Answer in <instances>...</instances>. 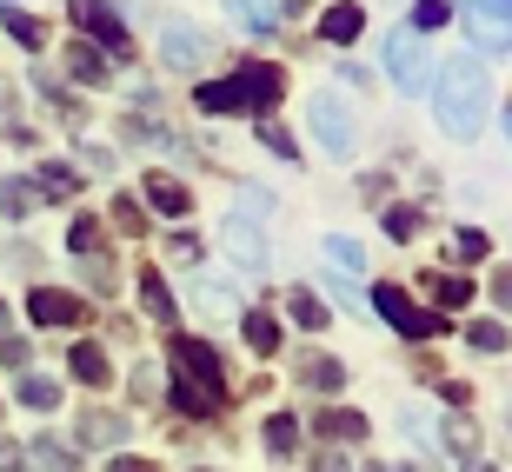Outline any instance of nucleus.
Masks as SVG:
<instances>
[{"label":"nucleus","instance_id":"nucleus-1","mask_svg":"<svg viewBox=\"0 0 512 472\" xmlns=\"http://www.w3.org/2000/svg\"><path fill=\"white\" fill-rule=\"evenodd\" d=\"M433 114H439V127L453 133V140H479V127H486V114H493V80H486L479 54H453L446 67H439Z\"/></svg>","mask_w":512,"mask_h":472},{"label":"nucleus","instance_id":"nucleus-2","mask_svg":"<svg viewBox=\"0 0 512 472\" xmlns=\"http://www.w3.org/2000/svg\"><path fill=\"white\" fill-rule=\"evenodd\" d=\"M173 406L187 419H213L227 406V373L207 340H173Z\"/></svg>","mask_w":512,"mask_h":472},{"label":"nucleus","instance_id":"nucleus-3","mask_svg":"<svg viewBox=\"0 0 512 472\" xmlns=\"http://www.w3.org/2000/svg\"><path fill=\"white\" fill-rule=\"evenodd\" d=\"M479 54H512V0H453Z\"/></svg>","mask_w":512,"mask_h":472},{"label":"nucleus","instance_id":"nucleus-4","mask_svg":"<svg viewBox=\"0 0 512 472\" xmlns=\"http://www.w3.org/2000/svg\"><path fill=\"white\" fill-rule=\"evenodd\" d=\"M373 313H380L393 333H406V340H439V333H446V313L413 306V293H399V286H373Z\"/></svg>","mask_w":512,"mask_h":472},{"label":"nucleus","instance_id":"nucleus-5","mask_svg":"<svg viewBox=\"0 0 512 472\" xmlns=\"http://www.w3.org/2000/svg\"><path fill=\"white\" fill-rule=\"evenodd\" d=\"M67 14H74V27L87 34V47H100V54H114V60H127V54H133L127 20H120L107 0H67Z\"/></svg>","mask_w":512,"mask_h":472},{"label":"nucleus","instance_id":"nucleus-6","mask_svg":"<svg viewBox=\"0 0 512 472\" xmlns=\"http://www.w3.org/2000/svg\"><path fill=\"white\" fill-rule=\"evenodd\" d=\"M386 74L399 80V94H419L426 87V47H419L413 27H393L386 34Z\"/></svg>","mask_w":512,"mask_h":472},{"label":"nucleus","instance_id":"nucleus-7","mask_svg":"<svg viewBox=\"0 0 512 472\" xmlns=\"http://www.w3.org/2000/svg\"><path fill=\"white\" fill-rule=\"evenodd\" d=\"M306 120H313V133H320V147H326V153H340V160L353 153V120H346V107L326 94V87L306 100Z\"/></svg>","mask_w":512,"mask_h":472},{"label":"nucleus","instance_id":"nucleus-8","mask_svg":"<svg viewBox=\"0 0 512 472\" xmlns=\"http://www.w3.org/2000/svg\"><path fill=\"white\" fill-rule=\"evenodd\" d=\"M233 87H240V107L266 120V107L286 94V74H280V67H266V60H247V67L233 74Z\"/></svg>","mask_w":512,"mask_h":472},{"label":"nucleus","instance_id":"nucleus-9","mask_svg":"<svg viewBox=\"0 0 512 472\" xmlns=\"http://www.w3.org/2000/svg\"><path fill=\"white\" fill-rule=\"evenodd\" d=\"M160 54H167V67L193 74V67L207 60V34H200L193 20H167V27H160Z\"/></svg>","mask_w":512,"mask_h":472},{"label":"nucleus","instance_id":"nucleus-10","mask_svg":"<svg viewBox=\"0 0 512 472\" xmlns=\"http://www.w3.org/2000/svg\"><path fill=\"white\" fill-rule=\"evenodd\" d=\"M27 313H34L40 326H80L87 320V306H80L74 293H60V286H34V293H27Z\"/></svg>","mask_w":512,"mask_h":472},{"label":"nucleus","instance_id":"nucleus-11","mask_svg":"<svg viewBox=\"0 0 512 472\" xmlns=\"http://www.w3.org/2000/svg\"><path fill=\"white\" fill-rule=\"evenodd\" d=\"M140 200H147L153 213H167V220L193 213V193H187V180H173V173H147V180H140Z\"/></svg>","mask_w":512,"mask_h":472},{"label":"nucleus","instance_id":"nucleus-12","mask_svg":"<svg viewBox=\"0 0 512 472\" xmlns=\"http://www.w3.org/2000/svg\"><path fill=\"white\" fill-rule=\"evenodd\" d=\"M220 240H227V253L247 266V273H260V266L273 260V253H266V240H260V227H253V220H240V213L227 220V233H220Z\"/></svg>","mask_w":512,"mask_h":472},{"label":"nucleus","instance_id":"nucleus-13","mask_svg":"<svg viewBox=\"0 0 512 472\" xmlns=\"http://www.w3.org/2000/svg\"><path fill=\"white\" fill-rule=\"evenodd\" d=\"M360 34H366V14L353 7V0H333V7L320 14V40L326 47H353Z\"/></svg>","mask_w":512,"mask_h":472},{"label":"nucleus","instance_id":"nucleus-14","mask_svg":"<svg viewBox=\"0 0 512 472\" xmlns=\"http://www.w3.org/2000/svg\"><path fill=\"white\" fill-rule=\"evenodd\" d=\"M293 379H300V386H313V393H340V386H346V366H340V359H326V353H306V359H293Z\"/></svg>","mask_w":512,"mask_h":472},{"label":"nucleus","instance_id":"nucleus-15","mask_svg":"<svg viewBox=\"0 0 512 472\" xmlns=\"http://www.w3.org/2000/svg\"><path fill=\"white\" fill-rule=\"evenodd\" d=\"M34 193L40 200H74L80 193V167H67V160H40L34 167Z\"/></svg>","mask_w":512,"mask_h":472},{"label":"nucleus","instance_id":"nucleus-16","mask_svg":"<svg viewBox=\"0 0 512 472\" xmlns=\"http://www.w3.org/2000/svg\"><path fill=\"white\" fill-rule=\"evenodd\" d=\"M74 439H80V446H120V439H127V419H120V413H80Z\"/></svg>","mask_w":512,"mask_h":472},{"label":"nucleus","instance_id":"nucleus-17","mask_svg":"<svg viewBox=\"0 0 512 472\" xmlns=\"http://www.w3.org/2000/svg\"><path fill=\"white\" fill-rule=\"evenodd\" d=\"M67 366H74L80 386H107V379H114V366H107V353H100L94 340H80L74 353H67Z\"/></svg>","mask_w":512,"mask_h":472},{"label":"nucleus","instance_id":"nucleus-18","mask_svg":"<svg viewBox=\"0 0 512 472\" xmlns=\"http://www.w3.org/2000/svg\"><path fill=\"white\" fill-rule=\"evenodd\" d=\"M240 333H247V346L260 359L280 353V320H273V313H240Z\"/></svg>","mask_w":512,"mask_h":472},{"label":"nucleus","instance_id":"nucleus-19","mask_svg":"<svg viewBox=\"0 0 512 472\" xmlns=\"http://www.w3.org/2000/svg\"><path fill=\"white\" fill-rule=\"evenodd\" d=\"M34 207H40L34 180H20V173H7V180H0V213H7V220H27Z\"/></svg>","mask_w":512,"mask_h":472},{"label":"nucleus","instance_id":"nucleus-20","mask_svg":"<svg viewBox=\"0 0 512 472\" xmlns=\"http://www.w3.org/2000/svg\"><path fill=\"white\" fill-rule=\"evenodd\" d=\"M193 107H200V114H247V107H240V87H233V80H207V87L193 94Z\"/></svg>","mask_w":512,"mask_h":472},{"label":"nucleus","instance_id":"nucleus-21","mask_svg":"<svg viewBox=\"0 0 512 472\" xmlns=\"http://www.w3.org/2000/svg\"><path fill=\"white\" fill-rule=\"evenodd\" d=\"M20 406H34V413H54V406H60V379H47V373H20Z\"/></svg>","mask_w":512,"mask_h":472},{"label":"nucleus","instance_id":"nucleus-22","mask_svg":"<svg viewBox=\"0 0 512 472\" xmlns=\"http://www.w3.org/2000/svg\"><path fill=\"white\" fill-rule=\"evenodd\" d=\"M193 300L207 306V313H227V320H240V313H247V306H240V293H233V286H220V280H200V286H193Z\"/></svg>","mask_w":512,"mask_h":472},{"label":"nucleus","instance_id":"nucleus-23","mask_svg":"<svg viewBox=\"0 0 512 472\" xmlns=\"http://www.w3.org/2000/svg\"><path fill=\"white\" fill-rule=\"evenodd\" d=\"M286 313H293V320H300L306 333H320V326L333 320V313H326V300H320V293H306V286H293V300H286Z\"/></svg>","mask_w":512,"mask_h":472},{"label":"nucleus","instance_id":"nucleus-24","mask_svg":"<svg viewBox=\"0 0 512 472\" xmlns=\"http://www.w3.org/2000/svg\"><path fill=\"white\" fill-rule=\"evenodd\" d=\"M227 7H233L240 27H253V34H266V27L280 20V0H227Z\"/></svg>","mask_w":512,"mask_h":472},{"label":"nucleus","instance_id":"nucleus-25","mask_svg":"<svg viewBox=\"0 0 512 472\" xmlns=\"http://www.w3.org/2000/svg\"><path fill=\"white\" fill-rule=\"evenodd\" d=\"M0 20H7V34H14L27 54H34V47H47V27H40L34 14H20V7H0Z\"/></svg>","mask_w":512,"mask_h":472},{"label":"nucleus","instance_id":"nucleus-26","mask_svg":"<svg viewBox=\"0 0 512 472\" xmlns=\"http://www.w3.org/2000/svg\"><path fill=\"white\" fill-rule=\"evenodd\" d=\"M426 286H433V300L446 306V313H459V306L473 300V280H459V273H433Z\"/></svg>","mask_w":512,"mask_h":472},{"label":"nucleus","instance_id":"nucleus-27","mask_svg":"<svg viewBox=\"0 0 512 472\" xmlns=\"http://www.w3.org/2000/svg\"><path fill=\"white\" fill-rule=\"evenodd\" d=\"M27 466H40V472H74V453H67L60 439H34V446H27Z\"/></svg>","mask_w":512,"mask_h":472},{"label":"nucleus","instance_id":"nucleus-28","mask_svg":"<svg viewBox=\"0 0 512 472\" xmlns=\"http://www.w3.org/2000/svg\"><path fill=\"white\" fill-rule=\"evenodd\" d=\"M446 20H453V0H413L406 27H413V34H433V27H446Z\"/></svg>","mask_w":512,"mask_h":472},{"label":"nucleus","instance_id":"nucleus-29","mask_svg":"<svg viewBox=\"0 0 512 472\" xmlns=\"http://www.w3.org/2000/svg\"><path fill=\"white\" fill-rule=\"evenodd\" d=\"M140 306H147L153 320H173V293H167L160 273H140Z\"/></svg>","mask_w":512,"mask_h":472},{"label":"nucleus","instance_id":"nucleus-30","mask_svg":"<svg viewBox=\"0 0 512 472\" xmlns=\"http://www.w3.org/2000/svg\"><path fill=\"white\" fill-rule=\"evenodd\" d=\"M300 446V426H293V413H280V419H266V453L273 459H286Z\"/></svg>","mask_w":512,"mask_h":472},{"label":"nucleus","instance_id":"nucleus-31","mask_svg":"<svg viewBox=\"0 0 512 472\" xmlns=\"http://www.w3.org/2000/svg\"><path fill=\"white\" fill-rule=\"evenodd\" d=\"M466 340H473V353H506L512 333H506L499 320H479V326H466Z\"/></svg>","mask_w":512,"mask_h":472},{"label":"nucleus","instance_id":"nucleus-32","mask_svg":"<svg viewBox=\"0 0 512 472\" xmlns=\"http://www.w3.org/2000/svg\"><path fill=\"white\" fill-rule=\"evenodd\" d=\"M320 433L353 446V439H366V419H360V413H320Z\"/></svg>","mask_w":512,"mask_h":472},{"label":"nucleus","instance_id":"nucleus-33","mask_svg":"<svg viewBox=\"0 0 512 472\" xmlns=\"http://www.w3.org/2000/svg\"><path fill=\"white\" fill-rule=\"evenodd\" d=\"M326 260L340 266V273H360V266H366V253H360V240H346V233H333V240H326Z\"/></svg>","mask_w":512,"mask_h":472},{"label":"nucleus","instance_id":"nucleus-34","mask_svg":"<svg viewBox=\"0 0 512 472\" xmlns=\"http://www.w3.org/2000/svg\"><path fill=\"white\" fill-rule=\"evenodd\" d=\"M74 80H87V87H100V80H107V54H94L87 40L74 47Z\"/></svg>","mask_w":512,"mask_h":472},{"label":"nucleus","instance_id":"nucleus-35","mask_svg":"<svg viewBox=\"0 0 512 472\" xmlns=\"http://www.w3.org/2000/svg\"><path fill=\"white\" fill-rule=\"evenodd\" d=\"M419 227H426V213H419V207H386V233H393V240H413Z\"/></svg>","mask_w":512,"mask_h":472},{"label":"nucleus","instance_id":"nucleus-36","mask_svg":"<svg viewBox=\"0 0 512 472\" xmlns=\"http://www.w3.org/2000/svg\"><path fill=\"white\" fill-rule=\"evenodd\" d=\"M67 246H74V253H100V220L94 213H80L74 227H67Z\"/></svg>","mask_w":512,"mask_h":472},{"label":"nucleus","instance_id":"nucleus-37","mask_svg":"<svg viewBox=\"0 0 512 472\" xmlns=\"http://www.w3.org/2000/svg\"><path fill=\"white\" fill-rule=\"evenodd\" d=\"M446 446H453L459 459H473V453H479V433H473V419H453V426H446Z\"/></svg>","mask_w":512,"mask_h":472},{"label":"nucleus","instance_id":"nucleus-38","mask_svg":"<svg viewBox=\"0 0 512 472\" xmlns=\"http://www.w3.org/2000/svg\"><path fill=\"white\" fill-rule=\"evenodd\" d=\"M240 200H247L240 213H247L253 227H260V220H273V193H266V187H240Z\"/></svg>","mask_w":512,"mask_h":472},{"label":"nucleus","instance_id":"nucleus-39","mask_svg":"<svg viewBox=\"0 0 512 472\" xmlns=\"http://www.w3.org/2000/svg\"><path fill=\"white\" fill-rule=\"evenodd\" d=\"M260 140H266L273 153H280V160H293V133H286L280 120H260Z\"/></svg>","mask_w":512,"mask_h":472},{"label":"nucleus","instance_id":"nucleus-40","mask_svg":"<svg viewBox=\"0 0 512 472\" xmlns=\"http://www.w3.org/2000/svg\"><path fill=\"white\" fill-rule=\"evenodd\" d=\"M114 227L120 233H140V227H147V220H140V207H133V193H120V200H114Z\"/></svg>","mask_w":512,"mask_h":472},{"label":"nucleus","instance_id":"nucleus-41","mask_svg":"<svg viewBox=\"0 0 512 472\" xmlns=\"http://www.w3.org/2000/svg\"><path fill=\"white\" fill-rule=\"evenodd\" d=\"M453 246L466 253V260H486V233H479V227H459V233H453Z\"/></svg>","mask_w":512,"mask_h":472},{"label":"nucleus","instance_id":"nucleus-42","mask_svg":"<svg viewBox=\"0 0 512 472\" xmlns=\"http://www.w3.org/2000/svg\"><path fill=\"white\" fill-rule=\"evenodd\" d=\"M167 260L173 266H193V260H200V240H193V233H180V240L167 246Z\"/></svg>","mask_w":512,"mask_h":472},{"label":"nucleus","instance_id":"nucleus-43","mask_svg":"<svg viewBox=\"0 0 512 472\" xmlns=\"http://www.w3.org/2000/svg\"><path fill=\"white\" fill-rule=\"evenodd\" d=\"M0 472H27V446H14V439H0Z\"/></svg>","mask_w":512,"mask_h":472},{"label":"nucleus","instance_id":"nucleus-44","mask_svg":"<svg viewBox=\"0 0 512 472\" xmlns=\"http://www.w3.org/2000/svg\"><path fill=\"white\" fill-rule=\"evenodd\" d=\"M0 359H7V366H34V353H27V340H14V333L0 340Z\"/></svg>","mask_w":512,"mask_h":472},{"label":"nucleus","instance_id":"nucleus-45","mask_svg":"<svg viewBox=\"0 0 512 472\" xmlns=\"http://www.w3.org/2000/svg\"><path fill=\"white\" fill-rule=\"evenodd\" d=\"M493 306H512V273H499V280H493Z\"/></svg>","mask_w":512,"mask_h":472},{"label":"nucleus","instance_id":"nucleus-46","mask_svg":"<svg viewBox=\"0 0 512 472\" xmlns=\"http://www.w3.org/2000/svg\"><path fill=\"white\" fill-rule=\"evenodd\" d=\"M114 472H153L147 459H114Z\"/></svg>","mask_w":512,"mask_h":472},{"label":"nucleus","instance_id":"nucleus-47","mask_svg":"<svg viewBox=\"0 0 512 472\" xmlns=\"http://www.w3.org/2000/svg\"><path fill=\"white\" fill-rule=\"evenodd\" d=\"M320 472H346V459H340V453H326V459H320Z\"/></svg>","mask_w":512,"mask_h":472},{"label":"nucleus","instance_id":"nucleus-48","mask_svg":"<svg viewBox=\"0 0 512 472\" xmlns=\"http://www.w3.org/2000/svg\"><path fill=\"white\" fill-rule=\"evenodd\" d=\"M466 472H493V466H479V459H473V466H466Z\"/></svg>","mask_w":512,"mask_h":472},{"label":"nucleus","instance_id":"nucleus-49","mask_svg":"<svg viewBox=\"0 0 512 472\" xmlns=\"http://www.w3.org/2000/svg\"><path fill=\"white\" fill-rule=\"evenodd\" d=\"M506 140H512V107H506Z\"/></svg>","mask_w":512,"mask_h":472},{"label":"nucleus","instance_id":"nucleus-50","mask_svg":"<svg viewBox=\"0 0 512 472\" xmlns=\"http://www.w3.org/2000/svg\"><path fill=\"white\" fill-rule=\"evenodd\" d=\"M0 326H7V300H0Z\"/></svg>","mask_w":512,"mask_h":472},{"label":"nucleus","instance_id":"nucleus-51","mask_svg":"<svg viewBox=\"0 0 512 472\" xmlns=\"http://www.w3.org/2000/svg\"><path fill=\"white\" fill-rule=\"evenodd\" d=\"M373 472H386V466H373Z\"/></svg>","mask_w":512,"mask_h":472},{"label":"nucleus","instance_id":"nucleus-52","mask_svg":"<svg viewBox=\"0 0 512 472\" xmlns=\"http://www.w3.org/2000/svg\"><path fill=\"white\" fill-rule=\"evenodd\" d=\"M7 7H14V0H7Z\"/></svg>","mask_w":512,"mask_h":472}]
</instances>
